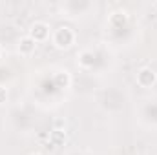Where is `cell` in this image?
Listing matches in <instances>:
<instances>
[{"label": "cell", "mask_w": 157, "mask_h": 155, "mask_svg": "<svg viewBox=\"0 0 157 155\" xmlns=\"http://www.w3.org/2000/svg\"><path fill=\"white\" fill-rule=\"evenodd\" d=\"M29 155H42V153H37V152H35V153H29Z\"/></svg>", "instance_id": "9c48e42d"}, {"label": "cell", "mask_w": 157, "mask_h": 155, "mask_svg": "<svg viewBox=\"0 0 157 155\" xmlns=\"http://www.w3.org/2000/svg\"><path fill=\"white\" fill-rule=\"evenodd\" d=\"M137 84L141 86V88H152V86H155L157 84V73L152 70V68H141L139 71H137Z\"/></svg>", "instance_id": "3957f363"}, {"label": "cell", "mask_w": 157, "mask_h": 155, "mask_svg": "<svg viewBox=\"0 0 157 155\" xmlns=\"http://www.w3.org/2000/svg\"><path fill=\"white\" fill-rule=\"evenodd\" d=\"M51 42L57 49H70L77 42V33L70 26H59L51 33Z\"/></svg>", "instance_id": "6da1fadb"}, {"label": "cell", "mask_w": 157, "mask_h": 155, "mask_svg": "<svg viewBox=\"0 0 157 155\" xmlns=\"http://www.w3.org/2000/svg\"><path fill=\"white\" fill-rule=\"evenodd\" d=\"M17 49H18V53L22 57H31L35 53V49H37V42L31 39L29 35H24L17 42Z\"/></svg>", "instance_id": "277c9868"}, {"label": "cell", "mask_w": 157, "mask_h": 155, "mask_svg": "<svg viewBox=\"0 0 157 155\" xmlns=\"http://www.w3.org/2000/svg\"><path fill=\"white\" fill-rule=\"evenodd\" d=\"M49 139H51V142H53V144H57V146H59V144H64V141H66V131H64V130H57V128H55V130L51 131Z\"/></svg>", "instance_id": "52a82bcc"}, {"label": "cell", "mask_w": 157, "mask_h": 155, "mask_svg": "<svg viewBox=\"0 0 157 155\" xmlns=\"http://www.w3.org/2000/svg\"><path fill=\"white\" fill-rule=\"evenodd\" d=\"M7 100V89L4 86H0V104H4Z\"/></svg>", "instance_id": "ba28073f"}, {"label": "cell", "mask_w": 157, "mask_h": 155, "mask_svg": "<svg viewBox=\"0 0 157 155\" xmlns=\"http://www.w3.org/2000/svg\"><path fill=\"white\" fill-rule=\"evenodd\" d=\"M28 35L39 44V42H44V40L49 39L51 28H49V24H46V22H42V20H37V22H33V24L29 26V33H28Z\"/></svg>", "instance_id": "7a4b0ae2"}, {"label": "cell", "mask_w": 157, "mask_h": 155, "mask_svg": "<svg viewBox=\"0 0 157 155\" xmlns=\"http://www.w3.org/2000/svg\"><path fill=\"white\" fill-rule=\"evenodd\" d=\"M93 62H95V55H93V51H90V49H84V51H80L77 55V64L82 70L93 68Z\"/></svg>", "instance_id": "5b68a950"}, {"label": "cell", "mask_w": 157, "mask_h": 155, "mask_svg": "<svg viewBox=\"0 0 157 155\" xmlns=\"http://www.w3.org/2000/svg\"><path fill=\"white\" fill-rule=\"evenodd\" d=\"M70 82H71V77H70V73L64 70V71H59V73H55V84L59 86V88H68L70 86Z\"/></svg>", "instance_id": "8992f818"}]
</instances>
